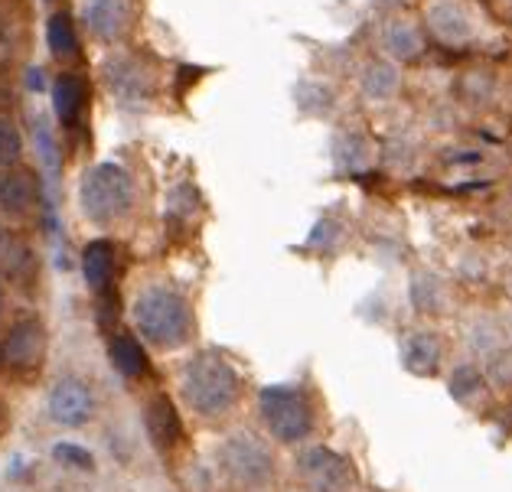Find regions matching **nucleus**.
Here are the masks:
<instances>
[{
  "instance_id": "nucleus-7",
  "label": "nucleus",
  "mask_w": 512,
  "mask_h": 492,
  "mask_svg": "<svg viewBox=\"0 0 512 492\" xmlns=\"http://www.w3.org/2000/svg\"><path fill=\"white\" fill-rule=\"evenodd\" d=\"M102 75H105L108 95L115 98L118 105H124V108H144L147 102H151L154 79H151V72L141 66V62H134L128 56L105 59Z\"/></svg>"
},
{
  "instance_id": "nucleus-8",
  "label": "nucleus",
  "mask_w": 512,
  "mask_h": 492,
  "mask_svg": "<svg viewBox=\"0 0 512 492\" xmlns=\"http://www.w3.org/2000/svg\"><path fill=\"white\" fill-rule=\"evenodd\" d=\"M301 473L314 492H349L356 486L353 463L343 453H333L327 447H314L301 457Z\"/></svg>"
},
{
  "instance_id": "nucleus-27",
  "label": "nucleus",
  "mask_w": 512,
  "mask_h": 492,
  "mask_svg": "<svg viewBox=\"0 0 512 492\" xmlns=\"http://www.w3.org/2000/svg\"><path fill=\"white\" fill-rule=\"evenodd\" d=\"M379 4H398V0H379Z\"/></svg>"
},
{
  "instance_id": "nucleus-19",
  "label": "nucleus",
  "mask_w": 512,
  "mask_h": 492,
  "mask_svg": "<svg viewBox=\"0 0 512 492\" xmlns=\"http://www.w3.org/2000/svg\"><path fill=\"white\" fill-rule=\"evenodd\" d=\"M0 271L10 277H23L30 271V248L20 242L17 232H10L4 222H0Z\"/></svg>"
},
{
  "instance_id": "nucleus-23",
  "label": "nucleus",
  "mask_w": 512,
  "mask_h": 492,
  "mask_svg": "<svg viewBox=\"0 0 512 492\" xmlns=\"http://www.w3.org/2000/svg\"><path fill=\"white\" fill-rule=\"evenodd\" d=\"M33 144H36V154L43 157L46 167H53V131H49L46 121H36L33 128Z\"/></svg>"
},
{
  "instance_id": "nucleus-1",
  "label": "nucleus",
  "mask_w": 512,
  "mask_h": 492,
  "mask_svg": "<svg viewBox=\"0 0 512 492\" xmlns=\"http://www.w3.org/2000/svg\"><path fill=\"white\" fill-rule=\"evenodd\" d=\"M131 320L137 336L157 349H180L193 336V310L180 290L170 284H144L131 300Z\"/></svg>"
},
{
  "instance_id": "nucleus-26",
  "label": "nucleus",
  "mask_w": 512,
  "mask_h": 492,
  "mask_svg": "<svg viewBox=\"0 0 512 492\" xmlns=\"http://www.w3.org/2000/svg\"><path fill=\"white\" fill-rule=\"evenodd\" d=\"M0 313H4V287H0Z\"/></svg>"
},
{
  "instance_id": "nucleus-11",
  "label": "nucleus",
  "mask_w": 512,
  "mask_h": 492,
  "mask_svg": "<svg viewBox=\"0 0 512 492\" xmlns=\"http://www.w3.org/2000/svg\"><path fill=\"white\" fill-rule=\"evenodd\" d=\"M428 30L447 46H467L473 40V20L470 10L457 0H437L428 10Z\"/></svg>"
},
{
  "instance_id": "nucleus-21",
  "label": "nucleus",
  "mask_w": 512,
  "mask_h": 492,
  "mask_svg": "<svg viewBox=\"0 0 512 492\" xmlns=\"http://www.w3.org/2000/svg\"><path fill=\"white\" fill-rule=\"evenodd\" d=\"M437 362H441V346H437L431 336H415V339H411L408 352H405V365H408V369H415L421 375H431L437 369Z\"/></svg>"
},
{
  "instance_id": "nucleus-10",
  "label": "nucleus",
  "mask_w": 512,
  "mask_h": 492,
  "mask_svg": "<svg viewBox=\"0 0 512 492\" xmlns=\"http://www.w3.org/2000/svg\"><path fill=\"white\" fill-rule=\"evenodd\" d=\"M46 352V333L40 320H17L0 346V359H4L14 372H33L43 362Z\"/></svg>"
},
{
  "instance_id": "nucleus-20",
  "label": "nucleus",
  "mask_w": 512,
  "mask_h": 492,
  "mask_svg": "<svg viewBox=\"0 0 512 492\" xmlns=\"http://www.w3.org/2000/svg\"><path fill=\"white\" fill-rule=\"evenodd\" d=\"M362 92H366L372 102H385L398 92V69L392 62H372V66L362 72Z\"/></svg>"
},
{
  "instance_id": "nucleus-9",
  "label": "nucleus",
  "mask_w": 512,
  "mask_h": 492,
  "mask_svg": "<svg viewBox=\"0 0 512 492\" xmlns=\"http://www.w3.org/2000/svg\"><path fill=\"white\" fill-rule=\"evenodd\" d=\"M79 17L95 43H118L131 27V0H79Z\"/></svg>"
},
{
  "instance_id": "nucleus-6",
  "label": "nucleus",
  "mask_w": 512,
  "mask_h": 492,
  "mask_svg": "<svg viewBox=\"0 0 512 492\" xmlns=\"http://www.w3.org/2000/svg\"><path fill=\"white\" fill-rule=\"evenodd\" d=\"M95 408H98V401H95L92 385L82 382V378H76V375L59 378V382L49 388V395H46L49 418H53L56 424H62V427L89 424L95 418Z\"/></svg>"
},
{
  "instance_id": "nucleus-13",
  "label": "nucleus",
  "mask_w": 512,
  "mask_h": 492,
  "mask_svg": "<svg viewBox=\"0 0 512 492\" xmlns=\"http://www.w3.org/2000/svg\"><path fill=\"white\" fill-rule=\"evenodd\" d=\"M36 203V180L27 170H4L0 173V216L4 219H23L30 216Z\"/></svg>"
},
{
  "instance_id": "nucleus-28",
  "label": "nucleus",
  "mask_w": 512,
  "mask_h": 492,
  "mask_svg": "<svg viewBox=\"0 0 512 492\" xmlns=\"http://www.w3.org/2000/svg\"><path fill=\"white\" fill-rule=\"evenodd\" d=\"M0 362H4V359H0Z\"/></svg>"
},
{
  "instance_id": "nucleus-25",
  "label": "nucleus",
  "mask_w": 512,
  "mask_h": 492,
  "mask_svg": "<svg viewBox=\"0 0 512 492\" xmlns=\"http://www.w3.org/2000/svg\"><path fill=\"white\" fill-rule=\"evenodd\" d=\"M477 382H480V375L473 372V369H457V375L451 378V388H454V395L464 398V395H467V388H473Z\"/></svg>"
},
{
  "instance_id": "nucleus-24",
  "label": "nucleus",
  "mask_w": 512,
  "mask_h": 492,
  "mask_svg": "<svg viewBox=\"0 0 512 492\" xmlns=\"http://www.w3.org/2000/svg\"><path fill=\"white\" fill-rule=\"evenodd\" d=\"M53 457L62 460V463H76V466H82V470H89V466H92V453L76 447V444H56Z\"/></svg>"
},
{
  "instance_id": "nucleus-5",
  "label": "nucleus",
  "mask_w": 512,
  "mask_h": 492,
  "mask_svg": "<svg viewBox=\"0 0 512 492\" xmlns=\"http://www.w3.org/2000/svg\"><path fill=\"white\" fill-rule=\"evenodd\" d=\"M219 470L229 476V483L242 489H261L271 483L274 463L268 447L252 434H235L219 447Z\"/></svg>"
},
{
  "instance_id": "nucleus-17",
  "label": "nucleus",
  "mask_w": 512,
  "mask_h": 492,
  "mask_svg": "<svg viewBox=\"0 0 512 492\" xmlns=\"http://www.w3.org/2000/svg\"><path fill=\"white\" fill-rule=\"evenodd\" d=\"M382 43H385V49H389V53H392L398 62L415 59V56L421 53V46H424L418 27H415L411 20H405V17L389 20V27L382 30Z\"/></svg>"
},
{
  "instance_id": "nucleus-16",
  "label": "nucleus",
  "mask_w": 512,
  "mask_h": 492,
  "mask_svg": "<svg viewBox=\"0 0 512 492\" xmlns=\"http://www.w3.org/2000/svg\"><path fill=\"white\" fill-rule=\"evenodd\" d=\"M46 46L56 62H72L79 56V33L66 10H56L46 23Z\"/></svg>"
},
{
  "instance_id": "nucleus-2",
  "label": "nucleus",
  "mask_w": 512,
  "mask_h": 492,
  "mask_svg": "<svg viewBox=\"0 0 512 492\" xmlns=\"http://www.w3.org/2000/svg\"><path fill=\"white\" fill-rule=\"evenodd\" d=\"M180 395L186 401V408L199 418L216 421L239 405L242 395V378L235 372V365L219 356V352H196L186 362L183 378H180Z\"/></svg>"
},
{
  "instance_id": "nucleus-22",
  "label": "nucleus",
  "mask_w": 512,
  "mask_h": 492,
  "mask_svg": "<svg viewBox=\"0 0 512 492\" xmlns=\"http://www.w3.org/2000/svg\"><path fill=\"white\" fill-rule=\"evenodd\" d=\"M23 157V134L10 118H0V173L20 167Z\"/></svg>"
},
{
  "instance_id": "nucleus-18",
  "label": "nucleus",
  "mask_w": 512,
  "mask_h": 492,
  "mask_svg": "<svg viewBox=\"0 0 512 492\" xmlns=\"http://www.w3.org/2000/svg\"><path fill=\"white\" fill-rule=\"evenodd\" d=\"M108 356H111V362H115V369H118L124 378H141V375L147 372V352H144L141 343H137V339L128 336V333H121V336L111 339Z\"/></svg>"
},
{
  "instance_id": "nucleus-3",
  "label": "nucleus",
  "mask_w": 512,
  "mask_h": 492,
  "mask_svg": "<svg viewBox=\"0 0 512 492\" xmlns=\"http://www.w3.org/2000/svg\"><path fill=\"white\" fill-rule=\"evenodd\" d=\"M134 206V180L121 163H95L79 180V212L98 229L121 222Z\"/></svg>"
},
{
  "instance_id": "nucleus-12",
  "label": "nucleus",
  "mask_w": 512,
  "mask_h": 492,
  "mask_svg": "<svg viewBox=\"0 0 512 492\" xmlns=\"http://www.w3.org/2000/svg\"><path fill=\"white\" fill-rule=\"evenodd\" d=\"M49 95H53V115L62 128H72L82 111H85V102H89V85H85L82 75L76 72H59L53 79V88H49Z\"/></svg>"
},
{
  "instance_id": "nucleus-14",
  "label": "nucleus",
  "mask_w": 512,
  "mask_h": 492,
  "mask_svg": "<svg viewBox=\"0 0 512 492\" xmlns=\"http://www.w3.org/2000/svg\"><path fill=\"white\" fill-rule=\"evenodd\" d=\"M144 421H147V431H151L154 444L160 450H170L183 437L180 414H177V408H173L167 398H154L151 405H147V411H144Z\"/></svg>"
},
{
  "instance_id": "nucleus-15",
  "label": "nucleus",
  "mask_w": 512,
  "mask_h": 492,
  "mask_svg": "<svg viewBox=\"0 0 512 492\" xmlns=\"http://www.w3.org/2000/svg\"><path fill=\"white\" fill-rule=\"evenodd\" d=\"M111 271H115V245L98 238V242H89L82 251V277L85 287H92L95 294L105 290L111 284Z\"/></svg>"
},
{
  "instance_id": "nucleus-4",
  "label": "nucleus",
  "mask_w": 512,
  "mask_h": 492,
  "mask_svg": "<svg viewBox=\"0 0 512 492\" xmlns=\"http://www.w3.org/2000/svg\"><path fill=\"white\" fill-rule=\"evenodd\" d=\"M258 411H261L265 431L274 440H281V444H301V440L314 431V408H310V401L304 398L301 388H291V385L265 388L258 398Z\"/></svg>"
}]
</instances>
